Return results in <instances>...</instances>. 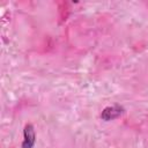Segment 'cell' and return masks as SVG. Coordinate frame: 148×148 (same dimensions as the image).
<instances>
[{"mask_svg": "<svg viewBox=\"0 0 148 148\" xmlns=\"http://www.w3.org/2000/svg\"><path fill=\"white\" fill-rule=\"evenodd\" d=\"M36 143V134L34 126L31 124H27L23 130V141L21 147L22 148H34Z\"/></svg>", "mask_w": 148, "mask_h": 148, "instance_id": "cell-2", "label": "cell"}, {"mask_svg": "<svg viewBox=\"0 0 148 148\" xmlns=\"http://www.w3.org/2000/svg\"><path fill=\"white\" fill-rule=\"evenodd\" d=\"M124 108L114 104L112 106H106L103 109V111L101 112V118L104 121H110V120H114L117 118H119L123 113H124Z\"/></svg>", "mask_w": 148, "mask_h": 148, "instance_id": "cell-1", "label": "cell"}]
</instances>
